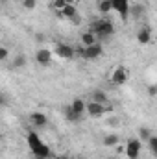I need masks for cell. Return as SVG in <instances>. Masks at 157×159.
<instances>
[{
	"label": "cell",
	"instance_id": "cell-1",
	"mask_svg": "<svg viewBox=\"0 0 157 159\" xmlns=\"http://www.w3.org/2000/svg\"><path fill=\"white\" fill-rule=\"evenodd\" d=\"M91 32L96 35V39L98 37H111L115 34V26H113L111 20H98V22L92 24V30Z\"/></svg>",
	"mask_w": 157,
	"mask_h": 159
},
{
	"label": "cell",
	"instance_id": "cell-2",
	"mask_svg": "<svg viewBox=\"0 0 157 159\" xmlns=\"http://www.w3.org/2000/svg\"><path fill=\"white\" fill-rule=\"evenodd\" d=\"M74 52H78L79 56L85 57V59H96V57H100V56L104 54V48H102L100 43H94V44H91V46H79V48H74Z\"/></svg>",
	"mask_w": 157,
	"mask_h": 159
},
{
	"label": "cell",
	"instance_id": "cell-3",
	"mask_svg": "<svg viewBox=\"0 0 157 159\" xmlns=\"http://www.w3.org/2000/svg\"><path fill=\"white\" fill-rule=\"evenodd\" d=\"M141 150H142V141L141 139L128 141V144H126V156H128V159H139Z\"/></svg>",
	"mask_w": 157,
	"mask_h": 159
},
{
	"label": "cell",
	"instance_id": "cell-4",
	"mask_svg": "<svg viewBox=\"0 0 157 159\" xmlns=\"http://www.w3.org/2000/svg\"><path fill=\"white\" fill-rule=\"evenodd\" d=\"M129 7H131V6H129V0H111V9L117 11L122 20L128 19V15H129Z\"/></svg>",
	"mask_w": 157,
	"mask_h": 159
},
{
	"label": "cell",
	"instance_id": "cell-5",
	"mask_svg": "<svg viewBox=\"0 0 157 159\" xmlns=\"http://www.w3.org/2000/svg\"><path fill=\"white\" fill-rule=\"evenodd\" d=\"M129 78V70L126 69V67H117L115 70H113V74H111V81L115 83V85H124L126 81Z\"/></svg>",
	"mask_w": 157,
	"mask_h": 159
},
{
	"label": "cell",
	"instance_id": "cell-6",
	"mask_svg": "<svg viewBox=\"0 0 157 159\" xmlns=\"http://www.w3.org/2000/svg\"><path fill=\"white\" fill-rule=\"evenodd\" d=\"M59 57H63V59H70V57H74V48L70 46V44H65V43H59V44H56V50H54Z\"/></svg>",
	"mask_w": 157,
	"mask_h": 159
},
{
	"label": "cell",
	"instance_id": "cell-7",
	"mask_svg": "<svg viewBox=\"0 0 157 159\" xmlns=\"http://www.w3.org/2000/svg\"><path fill=\"white\" fill-rule=\"evenodd\" d=\"M85 113H89L91 117H100L105 113V106L104 104H98V102H89L85 106Z\"/></svg>",
	"mask_w": 157,
	"mask_h": 159
},
{
	"label": "cell",
	"instance_id": "cell-8",
	"mask_svg": "<svg viewBox=\"0 0 157 159\" xmlns=\"http://www.w3.org/2000/svg\"><path fill=\"white\" fill-rule=\"evenodd\" d=\"M35 61L43 65V67H46V65H50V61H52V52L48 50V48H41L37 50V54H35Z\"/></svg>",
	"mask_w": 157,
	"mask_h": 159
},
{
	"label": "cell",
	"instance_id": "cell-9",
	"mask_svg": "<svg viewBox=\"0 0 157 159\" xmlns=\"http://www.w3.org/2000/svg\"><path fill=\"white\" fill-rule=\"evenodd\" d=\"M137 41H139L141 44H148V43L152 41V30H150L148 26H142V28L137 32Z\"/></svg>",
	"mask_w": 157,
	"mask_h": 159
},
{
	"label": "cell",
	"instance_id": "cell-10",
	"mask_svg": "<svg viewBox=\"0 0 157 159\" xmlns=\"http://www.w3.org/2000/svg\"><path fill=\"white\" fill-rule=\"evenodd\" d=\"M57 15L59 17H63V19H69V20H72L76 15H78V11H76V6H72V4H67L61 11H57Z\"/></svg>",
	"mask_w": 157,
	"mask_h": 159
},
{
	"label": "cell",
	"instance_id": "cell-11",
	"mask_svg": "<svg viewBox=\"0 0 157 159\" xmlns=\"http://www.w3.org/2000/svg\"><path fill=\"white\" fill-rule=\"evenodd\" d=\"M26 141H28V146H30V150H32V152H34V150H37L41 144H43V141L39 139V135H37L35 131H30Z\"/></svg>",
	"mask_w": 157,
	"mask_h": 159
},
{
	"label": "cell",
	"instance_id": "cell-12",
	"mask_svg": "<svg viewBox=\"0 0 157 159\" xmlns=\"http://www.w3.org/2000/svg\"><path fill=\"white\" fill-rule=\"evenodd\" d=\"M30 120H32V124H34V126H39V128L46 126V122H48L46 115H44V113H39V111L32 113V115H30Z\"/></svg>",
	"mask_w": 157,
	"mask_h": 159
},
{
	"label": "cell",
	"instance_id": "cell-13",
	"mask_svg": "<svg viewBox=\"0 0 157 159\" xmlns=\"http://www.w3.org/2000/svg\"><path fill=\"white\" fill-rule=\"evenodd\" d=\"M85 106H87V102H85L83 98H76V100L70 104V109L76 111L78 115H83V113H85Z\"/></svg>",
	"mask_w": 157,
	"mask_h": 159
},
{
	"label": "cell",
	"instance_id": "cell-14",
	"mask_svg": "<svg viewBox=\"0 0 157 159\" xmlns=\"http://www.w3.org/2000/svg\"><path fill=\"white\" fill-rule=\"evenodd\" d=\"M32 154H34L35 157H43V159H48V157H50V154H52V152H50V148H48V146H46V144L43 143V144H41L39 148H37V150H34Z\"/></svg>",
	"mask_w": 157,
	"mask_h": 159
},
{
	"label": "cell",
	"instance_id": "cell-15",
	"mask_svg": "<svg viewBox=\"0 0 157 159\" xmlns=\"http://www.w3.org/2000/svg\"><path fill=\"white\" fill-rule=\"evenodd\" d=\"M94 43H98V41H96V35H94L92 32H85V34L81 35V44H83V46H91V44H94Z\"/></svg>",
	"mask_w": 157,
	"mask_h": 159
},
{
	"label": "cell",
	"instance_id": "cell-16",
	"mask_svg": "<svg viewBox=\"0 0 157 159\" xmlns=\"http://www.w3.org/2000/svg\"><path fill=\"white\" fill-rule=\"evenodd\" d=\"M92 102H98V104H104V106H105L107 94H105L104 91H94V93H92Z\"/></svg>",
	"mask_w": 157,
	"mask_h": 159
},
{
	"label": "cell",
	"instance_id": "cell-17",
	"mask_svg": "<svg viewBox=\"0 0 157 159\" xmlns=\"http://www.w3.org/2000/svg\"><path fill=\"white\" fill-rule=\"evenodd\" d=\"M98 11L100 13H109L111 11V0H98Z\"/></svg>",
	"mask_w": 157,
	"mask_h": 159
},
{
	"label": "cell",
	"instance_id": "cell-18",
	"mask_svg": "<svg viewBox=\"0 0 157 159\" xmlns=\"http://www.w3.org/2000/svg\"><path fill=\"white\" fill-rule=\"evenodd\" d=\"M65 117L70 120V122H78L83 115H78V113H76V111H72V109H70V106H69V107L65 109Z\"/></svg>",
	"mask_w": 157,
	"mask_h": 159
},
{
	"label": "cell",
	"instance_id": "cell-19",
	"mask_svg": "<svg viewBox=\"0 0 157 159\" xmlns=\"http://www.w3.org/2000/svg\"><path fill=\"white\" fill-rule=\"evenodd\" d=\"M26 65V56H17L15 59H13V67L15 69H20V67H24Z\"/></svg>",
	"mask_w": 157,
	"mask_h": 159
},
{
	"label": "cell",
	"instance_id": "cell-20",
	"mask_svg": "<svg viewBox=\"0 0 157 159\" xmlns=\"http://www.w3.org/2000/svg\"><path fill=\"white\" fill-rule=\"evenodd\" d=\"M65 6H67V2H65V0H52V4H50V7H52V9H56V11H61Z\"/></svg>",
	"mask_w": 157,
	"mask_h": 159
},
{
	"label": "cell",
	"instance_id": "cell-21",
	"mask_svg": "<svg viewBox=\"0 0 157 159\" xmlns=\"http://www.w3.org/2000/svg\"><path fill=\"white\" fill-rule=\"evenodd\" d=\"M118 143V135H107L105 139H104V144L105 146H115Z\"/></svg>",
	"mask_w": 157,
	"mask_h": 159
},
{
	"label": "cell",
	"instance_id": "cell-22",
	"mask_svg": "<svg viewBox=\"0 0 157 159\" xmlns=\"http://www.w3.org/2000/svg\"><path fill=\"white\" fill-rule=\"evenodd\" d=\"M139 137H141L142 141H148V139L152 137V131H150L148 128H141V129H139Z\"/></svg>",
	"mask_w": 157,
	"mask_h": 159
},
{
	"label": "cell",
	"instance_id": "cell-23",
	"mask_svg": "<svg viewBox=\"0 0 157 159\" xmlns=\"http://www.w3.org/2000/svg\"><path fill=\"white\" fill-rule=\"evenodd\" d=\"M148 143H150V150H152V154L157 156V137L155 135H152V137L148 139Z\"/></svg>",
	"mask_w": 157,
	"mask_h": 159
},
{
	"label": "cell",
	"instance_id": "cell-24",
	"mask_svg": "<svg viewBox=\"0 0 157 159\" xmlns=\"http://www.w3.org/2000/svg\"><path fill=\"white\" fill-rule=\"evenodd\" d=\"M35 4H37V0H22V6H24L26 9H34Z\"/></svg>",
	"mask_w": 157,
	"mask_h": 159
},
{
	"label": "cell",
	"instance_id": "cell-25",
	"mask_svg": "<svg viewBox=\"0 0 157 159\" xmlns=\"http://www.w3.org/2000/svg\"><path fill=\"white\" fill-rule=\"evenodd\" d=\"M7 57H9V50L4 48V46H0V61H6Z\"/></svg>",
	"mask_w": 157,
	"mask_h": 159
},
{
	"label": "cell",
	"instance_id": "cell-26",
	"mask_svg": "<svg viewBox=\"0 0 157 159\" xmlns=\"http://www.w3.org/2000/svg\"><path fill=\"white\" fill-rule=\"evenodd\" d=\"M155 85H150V89H148V93H150V96H155Z\"/></svg>",
	"mask_w": 157,
	"mask_h": 159
},
{
	"label": "cell",
	"instance_id": "cell-27",
	"mask_svg": "<svg viewBox=\"0 0 157 159\" xmlns=\"http://www.w3.org/2000/svg\"><path fill=\"white\" fill-rule=\"evenodd\" d=\"M2 106H6V96H4V94H0V107H2Z\"/></svg>",
	"mask_w": 157,
	"mask_h": 159
},
{
	"label": "cell",
	"instance_id": "cell-28",
	"mask_svg": "<svg viewBox=\"0 0 157 159\" xmlns=\"http://www.w3.org/2000/svg\"><path fill=\"white\" fill-rule=\"evenodd\" d=\"M65 2H67V4H72V6H74V4H76L78 0H65Z\"/></svg>",
	"mask_w": 157,
	"mask_h": 159
},
{
	"label": "cell",
	"instance_id": "cell-29",
	"mask_svg": "<svg viewBox=\"0 0 157 159\" xmlns=\"http://www.w3.org/2000/svg\"><path fill=\"white\" fill-rule=\"evenodd\" d=\"M57 159H74V157H69V156H59Z\"/></svg>",
	"mask_w": 157,
	"mask_h": 159
},
{
	"label": "cell",
	"instance_id": "cell-30",
	"mask_svg": "<svg viewBox=\"0 0 157 159\" xmlns=\"http://www.w3.org/2000/svg\"><path fill=\"white\" fill-rule=\"evenodd\" d=\"M34 159H43V157H35V156H34Z\"/></svg>",
	"mask_w": 157,
	"mask_h": 159
},
{
	"label": "cell",
	"instance_id": "cell-31",
	"mask_svg": "<svg viewBox=\"0 0 157 159\" xmlns=\"http://www.w3.org/2000/svg\"><path fill=\"white\" fill-rule=\"evenodd\" d=\"M113 159H118V157H113Z\"/></svg>",
	"mask_w": 157,
	"mask_h": 159
}]
</instances>
